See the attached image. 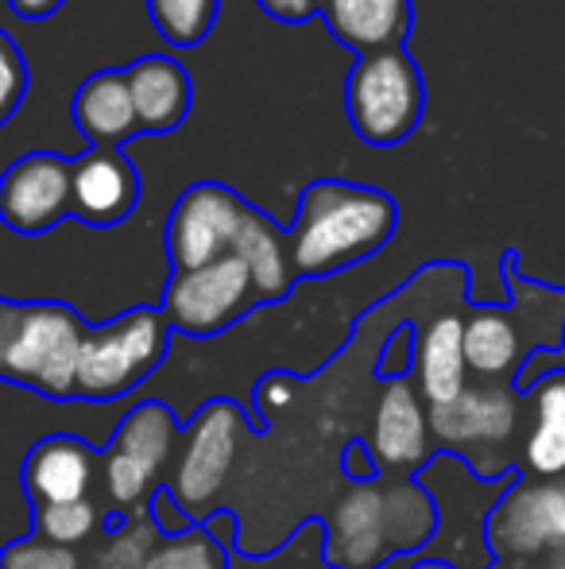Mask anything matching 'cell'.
Instances as JSON below:
<instances>
[{
  "label": "cell",
  "instance_id": "obj_1",
  "mask_svg": "<svg viewBox=\"0 0 565 569\" xmlns=\"http://www.w3.org/2000/svg\"><path fill=\"white\" fill-rule=\"evenodd\" d=\"M400 210L387 190L345 179H314L294 198L286 226L291 263L299 279H322L376 256L392 240Z\"/></svg>",
  "mask_w": 565,
  "mask_h": 569
},
{
  "label": "cell",
  "instance_id": "obj_2",
  "mask_svg": "<svg viewBox=\"0 0 565 569\" xmlns=\"http://www.w3.org/2000/svg\"><path fill=\"white\" fill-rule=\"evenodd\" d=\"M90 326L51 299H0V380L67 399L78 391V360Z\"/></svg>",
  "mask_w": 565,
  "mask_h": 569
},
{
  "label": "cell",
  "instance_id": "obj_3",
  "mask_svg": "<svg viewBox=\"0 0 565 569\" xmlns=\"http://www.w3.org/2000/svg\"><path fill=\"white\" fill-rule=\"evenodd\" d=\"M512 279L507 307H468L465 310V360L468 376L481 383H512L523 376L531 352L554 349L565 333V295L551 287Z\"/></svg>",
  "mask_w": 565,
  "mask_h": 569
},
{
  "label": "cell",
  "instance_id": "obj_4",
  "mask_svg": "<svg viewBox=\"0 0 565 569\" xmlns=\"http://www.w3.org/2000/svg\"><path fill=\"white\" fill-rule=\"evenodd\" d=\"M415 480L430 492L437 508V531L418 558H437L453 569H492L496 558L488 550V516L504 496L507 480H481L461 457L434 453Z\"/></svg>",
  "mask_w": 565,
  "mask_h": 569
},
{
  "label": "cell",
  "instance_id": "obj_5",
  "mask_svg": "<svg viewBox=\"0 0 565 569\" xmlns=\"http://www.w3.org/2000/svg\"><path fill=\"white\" fill-rule=\"evenodd\" d=\"M523 422V399L512 383H468L457 399L430 407V435L437 453H453L481 480H507L512 442Z\"/></svg>",
  "mask_w": 565,
  "mask_h": 569
},
{
  "label": "cell",
  "instance_id": "obj_6",
  "mask_svg": "<svg viewBox=\"0 0 565 569\" xmlns=\"http://www.w3.org/2000/svg\"><path fill=\"white\" fill-rule=\"evenodd\" d=\"M426 86L407 47L356 54L345 78V113L353 132L372 148H392L407 140L423 120Z\"/></svg>",
  "mask_w": 565,
  "mask_h": 569
},
{
  "label": "cell",
  "instance_id": "obj_7",
  "mask_svg": "<svg viewBox=\"0 0 565 569\" xmlns=\"http://www.w3.org/2000/svg\"><path fill=\"white\" fill-rule=\"evenodd\" d=\"M244 442H249V419L233 399H210L190 419L179 453H174L171 477H167V488L190 519L205 523L218 511V500L233 480Z\"/></svg>",
  "mask_w": 565,
  "mask_h": 569
},
{
  "label": "cell",
  "instance_id": "obj_8",
  "mask_svg": "<svg viewBox=\"0 0 565 569\" xmlns=\"http://www.w3.org/2000/svg\"><path fill=\"white\" fill-rule=\"evenodd\" d=\"M179 442L182 435L174 411L159 399H143L124 415L101 457V488L117 516L148 508L151 492L163 488V472H171Z\"/></svg>",
  "mask_w": 565,
  "mask_h": 569
},
{
  "label": "cell",
  "instance_id": "obj_9",
  "mask_svg": "<svg viewBox=\"0 0 565 569\" xmlns=\"http://www.w3.org/2000/svg\"><path fill=\"white\" fill-rule=\"evenodd\" d=\"M167 341H171V326L155 307H132L113 322L90 326L82 360H78V396H129L143 376L163 365Z\"/></svg>",
  "mask_w": 565,
  "mask_h": 569
},
{
  "label": "cell",
  "instance_id": "obj_10",
  "mask_svg": "<svg viewBox=\"0 0 565 569\" xmlns=\"http://www.w3.org/2000/svg\"><path fill=\"white\" fill-rule=\"evenodd\" d=\"M252 307H260V295L241 256H225L194 271H171L163 287V318L171 330L190 338H213L236 326Z\"/></svg>",
  "mask_w": 565,
  "mask_h": 569
},
{
  "label": "cell",
  "instance_id": "obj_11",
  "mask_svg": "<svg viewBox=\"0 0 565 569\" xmlns=\"http://www.w3.org/2000/svg\"><path fill=\"white\" fill-rule=\"evenodd\" d=\"M249 198H241L225 182H194L174 198L171 213H167V260L171 271H194L213 260L233 256L236 237H241L244 213H249Z\"/></svg>",
  "mask_w": 565,
  "mask_h": 569
},
{
  "label": "cell",
  "instance_id": "obj_12",
  "mask_svg": "<svg viewBox=\"0 0 565 569\" xmlns=\"http://www.w3.org/2000/svg\"><path fill=\"white\" fill-rule=\"evenodd\" d=\"M565 547V477H523L504 488L488 516V550L496 562H538Z\"/></svg>",
  "mask_w": 565,
  "mask_h": 569
},
{
  "label": "cell",
  "instance_id": "obj_13",
  "mask_svg": "<svg viewBox=\"0 0 565 569\" xmlns=\"http://www.w3.org/2000/svg\"><path fill=\"white\" fill-rule=\"evenodd\" d=\"M364 450L376 461L380 477H415L434 457L430 435V403L418 396L411 376H395L384 383L372 411V427L364 435Z\"/></svg>",
  "mask_w": 565,
  "mask_h": 569
},
{
  "label": "cell",
  "instance_id": "obj_14",
  "mask_svg": "<svg viewBox=\"0 0 565 569\" xmlns=\"http://www.w3.org/2000/svg\"><path fill=\"white\" fill-rule=\"evenodd\" d=\"M325 523V562L330 569H411L415 558L395 562L384 523V485L380 480H353Z\"/></svg>",
  "mask_w": 565,
  "mask_h": 569
},
{
  "label": "cell",
  "instance_id": "obj_15",
  "mask_svg": "<svg viewBox=\"0 0 565 569\" xmlns=\"http://www.w3.org/2000/svg\"><path fill=\"white\" fill-rule=\"evenodd\" d=\"M70 218V159L54 151H28L0 174V221L36 237Z\"/></svg>",
  "mask_w": 565,
  "mask_h": 569
},
{
  "label": "cell",
  "instance_id": "obj_16",
  "mask_svg": "<svg viewBox=\"0 0 565 569\" xmlns=\"http://www.w3.org/2000/svg\"><path fill=\"white\" fill-rule=\"evenodd\" d=\"M140 202V171L121 148H85L70 159V218L109 229L132 218Z\"/></svg>",
  "mask_w": 565,
  "mask_h": 569
},
{
  "label": "cell",
  "instance_id": "obj_17",
  "mask_svg": "<svg viewBox=\"0 0 565 569\" xmlns=\"http://www.w3.org/2000/svg\"><path fill=\"white\" fill-rule=\"evenodd\" d=\"M411 380L430 407H442L468 388L465 360V310L434 307L415 322V352H411Z\"/></svg>",
  "mask_w": 565,
  "mask_h": 569
},
{
  "label": "cell",
  "instance_id": "obj_18",
  "mask_svg": "<svg viewBox=\"0 0 565 569\" xmlns=\"http://www.w3.org/2000/svg\"><path fill=\"white\" fill-rule=\"evenodd\" d=\"M101 465L90 442L78 435H47L28 450L23 461V488L36 503H74L93 500V485Z\"/></svg>",
  "mask_w": 565,
  "mask_h": 569
},
{
  "label": "cell",
  "instance_id": "obj_19",
  "mask_svg": "<svg viewBox=\"0 0 565 569\" xmlns=\"http://www.w3.org/2000/svg\"><path fill=\"white\" fill-rule=\"evenodd\" d=\"M70 117L90 148H121L140 136V117L132 106V90L124 67H101L74 90Z\"/></svg>",
  "mask_w": 565,
  "mask_h": 569
},
{
  "label": "cell",
  "instance_id": "obj_20",
  "mask_svg": "<svg viewBox=\"0 0 565 569\" xmlns=\"http://www.w3.org/2000/svg\"><path fill=\"white\" fill-rule=\"evenodd\" d=\"M132 90V106L140 117V132L163 136L174 132L194 106V78L171 54H143L124 67Z\"/></svg>",
  "mask_w": 565,
  "mask_h": 569
},
{
  "label": "cell",
  "instance_id": "obj_21",
  "mask_svg": "<svg viewBox=\"0 0 565 569\" xmlns=\"http://www.w3.org/2000/svg\"><path fill=\"white\" fill-rule=\"evenodd\" d=\"M330 36L353 54L403 47L411 36V0H317Z\"/></svg>",
  "mask_w": 565,
  "mask_h": 569
},
{
  "label": "cell",
  "instance_id": "obj_22",
  "mask_svg": "<svg viewBox=\"0 0 565 569\" xmlns=\"http://www.w3.org/2000/svg\"><path fill=\"white\" fill-rule=\"evenodd\" d=\"M527 477H565V368L527 383V435L519 446Z\"/></svg>",
  "mask_w": 565,
  "mask_h": 569
},
{
  "label": "cell",
  "instance_id": "obj_23",
  "mask_svg": "<svg viewBox=\"0 0 565 569\" xmlns=\"http://www.w3.org/2000/svg\"><path fill=\"white\" fill-rule=\"evenodd\" d=\"M233 256L244 260L260 302H283L291 295V287L299 283L291 263V244H286V229L275 226L260 206H249V213H244Z\"/></svg>",
  "mask_w": 565,
  "mask_h": 569
},
{
  "label": "cell",
  "instance_id": "obj_24",
  "mask_svg": "<svg viewBox=\"0 0 565 569\" xmlns=\"http://www.w3.org/2000/svg\"><path fill=\"white\" fill-rule=\"evenodd\" d=\"M384 523L395 558H418L437 531V508L415 477L384 480Z\"/></svg>",
  "mask_w": 565,
  "mask_h": 569
},
{
  "label": "cell",
  "instance_id": "obj_25",
  "mask_svg": "<svg viewBox=\"0 0 565 569\" xmlns=\"http://www.w3.org/2000/svg\"><path fill=\"white\" fill-rule=\"evenodd\" d=\"M163 535L155 531L148 508L132 511V516H121L113 527L105 531V539L98 542L90 558V569H143L151 558V550L159 547Z\"/></svg>",
  "mask_w": 565,
  "mask_h": 569
},
{
  "label": "cell",
  "instance_id": "obj_26",
  "mask_svg": "<svg viewBox=\"0 0 565 569\" xmlns=\"http://www.w3.org/2000/svg\"><path fill=\"white\" fill-rule=\"evenodd\" d=\"M218 12L221 0H148V16L159 39L179 47V51L202 43L218 23Z\"/></svg>",
  "mask_w": 565,
  "mask_h": 569
},
{
  "label": "cell",
  "instance_id": "obj_27",
  "mask_svg": "<svg viewBox=\"0 0 565 569\" xmlns=\"http://www.w3.org/2000/svg\"><path fill=\"white\" fill-rule=\"evenodd\" d=\"M101 508L93 500H74V503H36V535L54 547H85L90 539H98Z\"/></svg>",
  "mask_w": 565,
  "mask_h": 569
},
{
  "label": "cell",
  "instance_id": "obj_28",
  "mask_svg": "<svg viewBox=\"0 0 565 569\" xmlns=\"http://www.w3.org/2000/svg\"><path fill=\"white\" fill-rule=\"evenodd\" d=\"M229 555L205 527H190L186 535L174 539H159L143 569H229Z\"/></svg>",
  "mask_w": 565,
  "mask_h": 569
},
{
  "label": "cell",
  "instance_id": "obj_29",
  "mask_svg": "<svg viewBox=\"0 0 565 569\" xmlns=\"http://www.w3.org/2000/svg\"><path fill=\"white\" fill-rule=\"evenodd\" d=\"M28 86H31L28 59H23L20 43L0 28V128H4L8 120L16 117V109L23 106Z\"/></svg>",
  "mask_w": 565,
  "mask_h": 569
},
{
  "label": "cell",
  "instance_id": "obj_30",
  "mask_svg": "<svg viewBox=\"0 0 565 569\" xmlns=\"http://www.w3.org/2000/svg\"><path fill=\"white\" fill-rule=\"evenodd\" d=\"M85 562L78 558V550L54 547L47 539H16L12 547H4L0 555V569H82Z\"/></svg>",
  "mask_w": 565,
  "mask_h": 569
},
{
  "label": "cell",
  "instance_id": "obj_31",
  "mask_svg": "<svg viewBox=\"0 0 565 569\" xmlns=\"http://www.w3.org/2000/svg\"><path fill=\"white\" fill-rule=\"evenodd\" d=\"M302 396V380L294 372H268L256 383V411L264 422H275L280 415L291 411Z\"/></svg>",
  "mask_w": 565,
  "mask_h": 569
},
{
  "label": "cell",
  "instance_id": "obj_32",
  "mask_svg": "<svg viewBox=\"0 0 565 569\" xmlns=\"http://www.w3.org/2000/svg\"><path fill=\"white\" fill-rule=\"evenodd\" d=\"M148 516H151V523H155V531L163 535V539H174V535H186L190 527H194V519L182 511V503L171 496V488H155L151 492V500H148Z\"/></svg>",
  "mask_w": 565,
  "mask_h": 569
},
{
  "label": "cell",
  "instance_id": "obj_33",
  "mask_svg": "<svg viewBox=\"0 0 565 569\" xmlns=\"http://www.w3.org/2000/svg\"><path fill=\"white\" fill-rule=\"evenodd\" d=\"M256 4L280 23H306L310 16H317V0H256Z\"/></svg>",
  "mask_w": 565,
  "mask_h": 569
},
{
  "label": "cell",
  "instance_id": "obj_34",
  "mask_svg": "<svg viewBox=\"0 0 565 569\" xmlns=\"http://www.w3.org/2000/svg\"><path fill=\"white\" fill-rule=\"evenodd\" d=\"M341 465H345V472L353 480H376L380 477L376 461H372L369 450H364V442H349L345 446V457H341Z\"/></svg>",
  "mask_w": 565,
  "mask_h": 569
},
{
  "label": "cell",
  "instance_id": "obj_35",
  "mask_svg": "<svg viewBox=\"0 0 565 569\" xmlns=\"http://www.w3.org/2000/svg\"><path fill=\"white\" fill-rule=\"evenodd\" d=\"M62 4H67V0H8V8H12L20 20H47V16H54Z\"/></svg>",
  "mask_w": 565,
  "mask_h": 569
},
{
  "label": "cell",
  "instance_id": "obj_36",
  "mask_svg": "<svg viewBox=\"0 0 565 569\" xmlns=\"http://www.w3.org/2000/svg\"><path fill=\"white\" fill-rule=\"evenodd\" d=\"M411 569H453V566L437 562V558H415V562H411Z\"/></svg>",
  "mask_w": 565,
  "mask_h": 569
},
{
  "label": "cell",
  "instance_id": "obj_37",
  "mask_svg": "<svg viewBox=\"0 0 565 569\" xmlns=\"http://www.w3.org/2000/svg\"><path fill=\"white\" fill-rule=\"evenodd\" d=\"M546 569H565V547L562 550H554V555H546Z\"/></svg>",
  "mask_w": 565,
  "mask_h": 569
},
{
  "label": "cell",
  "instance_id": "obj_38",
  "mask_svg": "<svg viewBox=\"0 0 565 569\" xmlns=\"http://www.w3.org/2000/svg\"><path fill=\"white\" fill-rule=\"evenodd\" d=\"M492 569H546L543 562H496Z\"/></svg>",
  "mask_w": 565,
  "mask_h": 569
}]
</instances>
